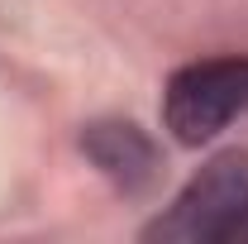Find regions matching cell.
<instances>
[{"instance_id":"2","label":"cell","mask_w":248,"mask_h":244,"mask_svg":"<svg viewBox=\"0 0 248 244\" xmlns=\"http://www.w3.org/2000/svg\"><path fill=\"white\" fill-rule=\"evenodd\" d=\"M244 110H248V53L186 62L167 77V91H162V124L186 149L210 144Z\"/></svg>"},{"instance_id":"3","label":"cell","mask_w":248,"mask_h":244,"mask_svg":"<svg viewBox=\"0 0 248 244\" xmlns=\"http://www.w3.org/2000/svg\"><path fill=\"white\" fill-rule=\"evenodd\" d=\"M81 153L124 196H143L162 177V153L134 120H91L81 129Z\"/></svg>"},{"instance_id":"1","label":"cell","mask_w":248,"mask_h":244,"mask_svg":"<svg viewBox=\"0 0 248 244\" xmlns=\"http://www.w3.org/2000/svg\"><path fill=\"white\" fill-rule=\"evenodd\" d=\"M248 225V149H224L172 196V206L143 225V240L219 244Z\"/></svg>"}]
</instances>
